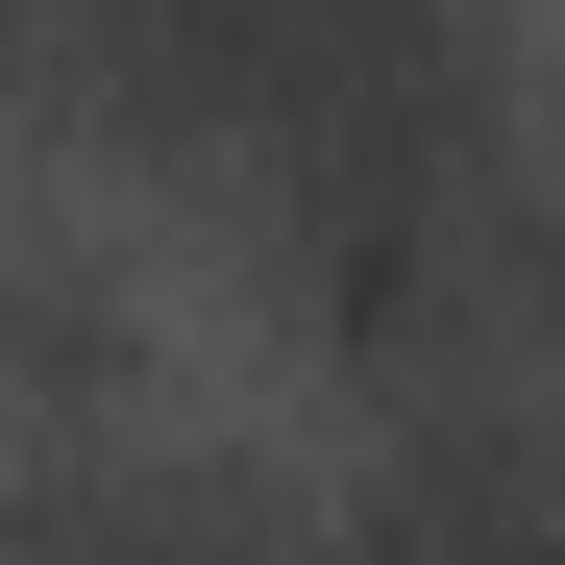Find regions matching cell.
<instances>
[{"mask_svg": "<svg viewBox=\"0 0 565 565\" xmlns=\"http://www.w3.org/2000/svg\"><path fill=\"white\" fill-rule=\"evenodd\" d=\"M74 99L148 124V148H222V172H296L320 124H394V99H467L492 25L467 0H50Z\"/></svg>", "mask_w": 565, "mask_h": 565, "instance_id": "6da1fadb", "label": "cell"}, {"mask_svg": "<svg viewBox=\"0 0 565 565\" xmlns=\"http://www.w3.org/2000/svg\"><path fill=\"white\" fill-rule=\"evenodd\" d=\"M344 565H565V467H541V443H492V418H418L394 467H369Z\"/></svg>", "mask_w": 565, "mask_h": 565, "instance_id": "7a4b0ae2", "label": "cell"}, {"mask_svg": "<svg viewBox=\"0 0 565 565\" xmlns=\"http://www.w3.org/2000/svg\"><path fill=\"white\" fill-rule=\"evenodd\" d=\"M25 565H270V541L172 467H74V492H25Z\"/></svg>", "mask_w": 565, "mask_h": 565, "instance_id": "3957f363", "label": "cell"}]
</instances>
